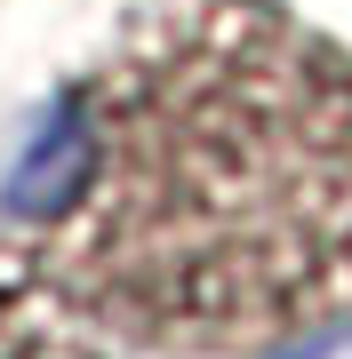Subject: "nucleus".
Masks as SVG:
<instances>
[{
	"label": "nucleus",
	"instance_id": "3",
	"mask_svg": "<svg viewBox=\"0 0 352 359\" xmlns=\"http://www.w3.org/2000/svg\"><path fill=\"white\" fill-rule=\"evenodd\" d=\"M288 359H352V327H328V335H313V344H296Z\"/></svg>",
	"mask_w": 352,
	"mask_h": 359
},
{
	"label": "nucleus",
	"instance_id": "1",
	"mask_svg": "<svg viewBox=\"0 0 352 359\" xmlns=\"http://www.w3.org/2000/svg\"><path fill=\"white\" fill-rule=\"evenodd\" d=\"M32 264L144 351H256L352 304V56L273 0H176L80 80Z\"/></svg>",
	"mask_w": 352,
	"mask_h": 359
},
{
	"label": "nucleus",
	"instance_id": "2",
	"mask_svg": "<svg viewBox=\"0 0 352 359\" xmlns=\"http://www.w3.org/2000/svg\"><path fill=\"white\" fill-rule=\"evenodd\" d=\"M0 359H96L89 320L16 248H0Z\"/></svg>",
	"mask_w": 352,
	"mask_h": 359
}]
</instances>
